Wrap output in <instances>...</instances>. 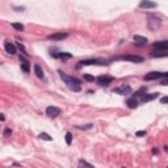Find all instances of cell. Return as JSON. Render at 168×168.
<instances>
[{
	"label": "cell",
	"instance_id": "29",
	"mask_svg": "<svg viewBox=\"0 0 168 168\" xmlns=\"http://www.w3.org/2000/svg\"><path fill=\"white\" fill-rule=\"evenodd\" d=\"M143 135H146V131H144V130H142V131H137V137H143Z\"/></svg>",
	"mask_w": 168,
	"mask_h": 168
},
{
	"label": "cell",
	"instance_id": "14",
	"mask_svg": "<svg viewBox=\"0 0 168 168\" xmlns=\"http://www.w3.org/2000/svg\"><path fill=\"white\" fill-rule=\"evenodd\" d=\"M159 93H144L142 96V101L143 103H148V101H152V100H155L156 97H158Z\"/></svg>",
	"mask_w": 168,
	"mask_h": 168
},
{
	"label": "cell",
	"instance_id": "4",
	"mask_svg": "<svg viewBox=\"0 0 168 168\" xmlns=\"http://www.w3.org/2000/svg\"><path fill=\"white\" fill-rule=\"evenodd\" d=\"M114 80V78L108 76V75H101V76L97 78V84L101 87H108L109 84H112V82Z\"/></svg>",
	"mask_w": 168,
	"mask_h": 168
},
{
	"label": "cell",
	"instance_id": "8",
	"mask_svg": "<svg viewBox=\"0 0 168 168\" xmlns=\"http://www.w3.org/2000/svg\"><path fill=\"white\" fill-rule=\"evenodd\" d=\"M156 3L151 2V0H142V2L139 3V8H142V9H151V8H156Z\"/></svg>",
	"mask_w": 168,
	"mask_h": 168
},
{
	"label": "cell",
	"instance_id": "1",
	"mask_svg": "<svg viewBox=\"0 0 168 168\" xmlns=\"http://www.w3.org/2000/svg\"><path fill=\"white\" fill-rule=\"evenodd\" d=\"M59 74H60V78L63 79L64 83L67 84V87L71 91L79 92V91L82 89V88H80V80H79V79L74 78V76H68V75H66L64 72H62V71H59Z\"/></svg>",
	"mask_w": 168,
	"mask_h": 168
},
{
	"label": "cell",
	"instance_id": "7",
	"mask_svg": "<svg viewBox=\"0 0 168 168\" xmlns=\"http://www.w3.org/2000/svg\"><path fill=\"white\" fill-rule=\"evenodd\" d=\"M68 37V34L67 33H63V32H58V33H53L50 34L47 38L50 39V41H62V39H64V38H67Z\"/></svg>",
	"mask_w": 168,
	"mask_h": 168
},
{
	"label": "cell",
	"instance_id": "28",
	"mask_svg": "<svg viewBox=\"0 0 168 168\" xmlns=\"http://www.w3.org/2000/svg\"><path fill=\"white\" fill-rule=\"evenodd\" d=\"M160 103H162V104H168V96L162 97V99H160Z\"/></svg>",
	"mask_w": 168,
	"mask_h": 168
},
{
	"label": "cell",
	"instance_id": "22",
	"mask_svg": "<svg viewBox=\"0 0 168 168\" xmlns=\"http://www.w3.org/2000/svg\"><path fill=\"white\" fill-rule=\"evenodd\" d=\"M78 166H79V167H93V166L91 164V163H88V162H86V160H79Z\"/></svg>",
	"mask_w": 168,
	"mask_h": 168
},
{
	"label": "cell",
	"instance_id": "27",
	"mask_svg": "<svg viewBox=\"0 0 168 168\" xmlns=\"http://www.w3.org/2000/svg\"><path fill=\"white\" fill-rule=\"evenodd\" d=\"M84 79H86V80H88V82H93V80H95V78L91 76V75H84Z\"/></svg>",
	"mask_w": 168,
	"mask_h": 168
},
{
	"label": "cell",
	"instance_id": "30",
	"mask_svg": "<svg viewBox=\"0 0 168 168\" xmlns=\"http://www.w3.org/2000/svg\"><path fill=\"white\" fill-rule=\"evenodd\" d=\"M162 86H168V79H163V80H162Z\"/></svg>",
	"mask_w": 168,
	"mask_h": 168
},
{
	"label": "cell",
	"instance_id": "31",
	"mask_svg": "<svg viewBox=\"0 0 168 168\" xmlns=\"http://www.w3.org/2000/svg\"><path fill=\"white\" fill-rule=\"evenodd\" d=\"M152 152L154 154H158V148H152Z\"/></svg>",
	"mask_w": 168,
	"mask_h": 168
},
{
	"label": "cell",
	"instance_id": "5",
	"mask_svg": "<svg viewBox=\"0 0 168 168\" xmlns=\"http://www.w3.org/2000/svg\"><path fill=\"white\" fill-rule=\"evenodd\" d=\"M114 93H118V95H122V96H125V95H129L130 92H131V87L130 86H120V87H116L113 89Z\"/></svg>",
	"mask_w": 168,
	"mask_h": 168
},
{
	"label": "cell",
	"instance_id": "19",
	"mask_svg": "<svg viewBox=\"0 0 168 168\" xmlns=\"http://www.w3.org/2000/svg\"><path fill=\"white\" fill-rule=\"evenodd\" d=\"M38 137H39L41 139H43V141H49V142H50V141H53V138L47 134V133H41V134H39Z\"/></svg>",
	"mask_w": 168,
	"mask_h": 168
},
{
	"label": "cell",
	"instance_id": "13",
	"mask_svg": "<svg viewBox=\"0 0 168 168\" xmlns=\"http://www.w3.org/2000/svg\"><path fill=\"white\" fill-rule=\"evenodd\" d=\"M4 49H5V51L8 53V54H11V55L16 54V46L13 45V43H11V42H5Z\"/></svg>",
	"mask_w": 168,
	"mask_h": 168
},
{
	"label": "cell",
	"instance_id": "17",
	"mask_svg": "<svg viewBox=\"0 0 168 168\" xmlns=\"http://www.w3.org/2000/svg\"><path fill=\"white\" fill-rule=\"evenodd\" d=\"M34 72H36L38 79H43V78H45V75H43V70L41 68V66H39V64H34Z\"/></svg>",
	"mask_w": 168,
	"mask_h": 168
},
{
	"label": "cell",
	"instance_id": "15",
	"mask_svg": "<svg viewBox=\"0 0 168 168\" xmlns=\"http://www.w3.org/2000/svg\"><path fill=\"white\" fill-rule=\"evenodd\" d=\"M126 105L130 109H135L139 105V103H138V100H137V97H131V99H129V100L126 101Z\"/></svg>",
	"mask_w": 168,
	"mask_h": 168
},
{
	"label": "cell",
	"instance_id": "21",
	"mask_svg": "<svg viewBox=\"0 0 168 168\" xmlns=\"http://www.w3.org/2000/svg\"><path fill=\"white\" fill-rule=\"evenodd\" d=\"M66 143L67 144H71L72 143V134L71 133H66Z\"/></svg>",
	"mask_w": 168,
	"mask_h": 168
},
{
	"label": "cell",
	"instance_id": "11",
	"mask_svg": "<svg viewBox=\"0 0 168 168\" xmlns=\"http://www.w3.org/2000/svg\"><path fill=\"white\" fill-rule=\"evenodd\" d=\"M80 63V66H89V64H107V63H104L103 60H100V59H86V60H82V62H79Z\"/></svg>",
	"mask_w": 168,
	"mask_h": 168
},
{
	"label": "cell",
	"instance_id": "23",
	"mask_svg": "<svg viewBox=\"0 0 168 168\" xmlns=\"http://www.w3.org/2000/svg\"><path fill=\"white\" fill-rule=\"evenodd\" d=\"M16 45H17V46H19V49H20V50H21V53H23V54H24V55H28V53H26V50H25V47H24V45H23V43H21V42H17V43H16Z\"/></svg>",
	"mask_w": 168,
	"mask_h": 168
},
{
	"label": "cell",
	"instance_id": "3",
	"mask_svg": "<svg viewBox=\"0 0 168 168\" xmlns=\"http://www.w3.org/2000/svg\"><path fill=\"white\" fill-rule=\"evenodd\" d=\"M155 79H168V72H150L144 76V80H155Z\"/></svg>",
	"mask_w": 168,
	"mask_h": 168
},
{
	"label": "cell",
	"instance_id": "24",
	"mask_svg": "<svg viewBox=\"0 0 168 168\" xmlns=\"http://www.w3.org/2000/svg\"><path fill=\"white\" fill-rule=\"evenodd\" d=\"M144 93H147V89H146V88H141V89L135 93V97H137V96H141V97H142Z\"/></svg>",
	"mask_w": 168,
	"mask_h": 168
},
{
	"label": "cell",
	"instance_id": "18",
	"mask_svg": "<svg viewBox=\"0 0 168 168\" xmlns=\"http://www.w3.org/2000/svg\"><path fill=\"white\" fill-rule=\"evenodd\" d=\"M51 57H54V58H60V59H70V58H71V54H68V53H59V54H53V53H51Z\"/></svg>",
	"mask_w": 168,
	"mask_h": 168
},
{
	"label": "cell",
	"instance_id": "9",
	"mask_svg": "<svg viewBox=\"0 0 168 168\" xmlns=\"http://www.w3.org/2000/svg\"><path fill=\"white\" fill-rule=\"evenodd\" d=\"M121 59L127 60V62H133V63H141V62L144 60L142 57H139V55H125V57H121Z\"/></svg>",
	"mask_w": 168,
	"mask_h": 168
},
{
	"label": "cell",
	"instance_id": "12",
	"mask_svg": "<svg viewBox=\"0 0 168 168\" xmlns=\"http://www.w3.org/2000/svg\"><path fill=\"white\" fill-rule=\"evenodd\" d=\"M134 41H135L137 45H139V46H146V45H147V42H148L146 37L138 36V34H137V36H134Z\"/></svg>",
	"mask_w": 168,
	"mask_h": 168
},
{
	"label": "cell",
	"instance_id": "16",
	"mask_svg": "<svg viewBox=\"0 0 168 168\" xmlns=\"http://www.w3.org/2000/svg\"><path fill=\"white\" fill-rule=\"evenodd\" d=\"M20 63H21V68H23L25 72H29V62H28V59H25L24 57H20Z\"/></svg>",
	"mask_w": 168,
	"mask_h": 168
},
{
	"label": "cell",
	"instance_id": "2",
	"mask_svg": "<svg viewBox=\"0 0 168 168\" xmlns=\"http://www.w3.org/2000/svg\"><path fill=\"white\" fill-rule=\"evenodd\" d=\"M162 26V21L155 15H148L147 16V28L150 30H156Z\"/></svg>",
	"mask_w": 168,
	"mask_h": 168
},
{
	"label": "cell",
	"instance_id": "20",
	"mask_svg": "<svg viewBox=\"0 0 168 168\" xmlns=\"http://www.w3.org/2000/svg\"><path fill=\"white\" fill-rule=\"evenodd\" d=\"M12 28L16 29V30H19V32H23V30H24V25L23 24H19V23H13L12 24Z\"/></svg>",
	"mask_w": 168,
	"mask_h": 168
},
{
	"label": "cell",
	"instance_id": "10",
	"mask_svg": "<svg viewBox=\"0 0 168 168\" xmlns=\"http://www.w3.org/2000/svg\"><path fill=\"white\" fill-rule=\"evenodd\" d=\"M152 46H154L155 50H160V51L168 50V39H167V41H158V42L154 43Z\"/></svg>",
	"mask_w": 168,
	"mask_h": 168
},
{
	"label": "cell",
	"instance_id": "6",
	"mask_svg": "<svg viewBox=\"0 0 168 168\" xmlns=\"http://www.w3.org/2000/svg\"><path fill=\"white\" fill-rule=\"evenodd\" d=\"M60 113H62V109L60 108H57V107H47L46 108V116L51 117V118L58 117Z\"/></svg>",
	"mask_w": 168,
	"mask_h": 168
},
{
	"label": "cell",
	"instance_id": "26",
	"mask_svg": "<svg viewBox=\"0 0 168 168\" xmlns=\"http://www.w3.org/2000/svg\"><path fill=\"white\" fill-rule=\"evenodd\" d=\"M92 123H88V125H84V126H78V129H80V130H88V129H92Z\"/></svg>",
	"mask_w": 168,
	"mask_h": 168
},
{
	"label": "cell",
	"instance_id": "25",
	"mask_svg": "<svg viewBox=\"0 0 168 168\" xmlns=\"http://www.w3.org/2000/svg\"><path fill=\"white\" fill-rule=\"evenodd\" d=\"M3 134H4V137H7V138H8V137L12 135V130L9 129V127H5V129H4V133H3Z\"/></svg>",
	"mask_w": 168,
	"mask_h": 168
}]
</instances>
